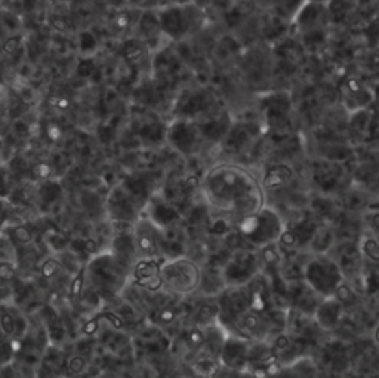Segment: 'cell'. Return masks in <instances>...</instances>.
I'll return each mask as SVG.
<instances>
[{"instance_id": "3", "label": "cell", "mask_w": 379, "mask_h": 378, "mask_svg": "<svg viewBox=\"0 0 379 378\" xmlns=\"http://www.w3.org/2000/svg\"><path fill=\"white\" fill-rule=\"evenodd\" d=\"M85 268L86 279L94 285L95 291L104 297L120 292L129 273V267L125 266L112 251L107 254H96Z\"/></svg>"}, {"instance_id": "25", "label": "cell", "mask_w": 379, "mask_h": 378, "mask_svg": "<svg viewBox=\"0 0 379 378\" xmlns=\"http://www.w3.org/2000/svg\"><path fill=\"white\" fill-rule=\"evenodd\" d=\"M85 282H86V268L80 267L77 275L73 277V281L70 284V299L73 304H77L82 301L83 291H85Z\"/></svg>"}, {"instance_id": "27", "label": "cell", "mask_w": 379, "mask_h": 378, "mask_svg": "<svg viewBox=\"0 0 379 378\" xmlns=\"http://www.w3.org/2000/svg\"><path fill=\"white\" fill-rule=\"evenodd\" d=\"M14 353H15V347H14L12 338L6 336L5 332L0 329V368L12 361Z\"/></svg>"}, {"instance_id": "5", "label": "cell", "mask_w": 379, "mask_h": 378, "mask_svg": "<svg viewBox=\"0 0 379 378\" xmlns=\"http://www.w3.org/2000/svg\"><path fill=\"white\" fill-rule=\"evenodd\" d=\"M302 277L304 282L322 299L335 294L339 285L345 281L341 266L326 254H314L313 258L306 261Z\"/></svg>"}, {"instance_id": "8", "label": "cell", "mask_w": 379, "mask_h": 378, "mask_svg": "<svg viewBox=\"0 0 379 378\" xmlns=\"http://www.w3.org/2000/svg\"><path fill=\"white\" fill-rule=\"evenodd\" d=\"M166 140L184 156H193L202 146V134L196 121L175 119L166 129Z\"/></svg>"}, {"instance_id": "19", "label": "cell", "mask_w": 379, "mask_h": 378, "mask_svg": "<svg viewBox=\"0 0 379 378\" xmlns=\"http://www.w3.org/2000/svg\"><path fill=\"white\" fill-rule=\"evenodd\" d=\"M202 329L205 336L203 347H202L203 355L220 359L222 347L225 344V340L228 337L227 329H225V327L221 325L218 320L209 323V325H205Z\"/></svg>"}, {"instance_id": "22", "label": "cell", "mask_w": 379, "mask_h": 378, "mask_svg": "<svg viewBox=\"0 0 379 378\" xmlns=\"http://www.w3.org/2000/svg\"><path fill=\"white\" fill-rule=\"evenodd\" d=\"M306 0H273V14L282 21H293Z\"/></svg>"}, {"instance_id": "11", "label": "cell", "mask_w": 379, "mask_h": 378, "mask_svg": "<svg viewBox=\"0 0 379 378\" xmlns=\"http://www.w3.org/2000/svg\"><path fill=\"white\" fill-rule=\"evenodd\" d=\"M132 235L141 258H155L159 254L161 242L160 227L150 217L146 218L140 214L137 221L133 223Z\"/></svg>"}, {"instance_id": "39", "label": "cell", "mask_w": 379, "mask_h": 378, "mask_svg": "<svg viewBox=\"0 0 379 378\" xmlns=\"http://www.w3.org/2000/svg\"><path fill=\"white\" fill-rule=\"evenodd\" d=\"M125 2H126V0H108V3L116 6V8H120Z\"/></svg>"}, {"instance_id": "13", "label": "cell", "mask_w": 379, "mask_h": 378, "mask_svg": "<svg viewBox=\"0 0 379 378\" xmlns=\"http://www.w3.org/2000/svg\"><path fill=\"white\" fill-rule=\"evenodd\" d=\"M249 347H250V340L241 337L239 334H228L220 356L221 365L231 371L248 370Z\"/></svg>"}, {"instance_id": "18", "label": "cell", "mask_w": 379, "mask_h": 378, "mask_svg": "<svg viewBox=\"0 0 379 378\" xmlns=\"http://www.w3.org/2000/svg\"><path fill=\"white\" fill-rule=\"evenodd\" d=\"M264 113L270 126L278 128L287 122V116L291 113V98L286 94H274L264 100Z\"/></svg>"}, {"instance_id": "30", "label": "cell", "mask_w": 379, "mask_h": 378, "mask_svg": "<svg viewBox=\"0 0 379 378\" xmlns=\"http://www.w3.org/2000/svg\"><path fill=\"white\" fill-rule=\"evenodd\" d=\"M9 238L12 239V242H16L20 245H30L34 240L33 230L30 227H27L25 224H16L11 229V233H9Z\"/></svg>"}, {"instance_id": "38", "label": "cell", "mask_w": 379, "mask_h": 378, "mask_svg": "<svg viewBox=\"0 0 379 378\" xmlns=\"http://www.w3.org/2000/svg\"><path fill=\"white\" fill-rule=\"evenodd\" d=\"M68 368H70V371H73V373H80L85 368V361L82 357H73L70 361L68 364Z\"/></svg>"}, {"instance_id": "14", "label": "cell", "mask_w": 379, "mask_h": 378, "mask_svg": "<svg viewBox=\"0 0 379 378\" xmlns=\"http://www.w3.org/2000/svg\"><path fill=\"white\" fill-rule=\"evenodd\" d=\"M213 104L215 98L211 92L197 89V91H187L178 98L175 112L178 114V119L194 121L198 116L209 110L211 107H213Z\"/></svg>"}, {"instance_id": "23", "label": "cell", "mask_w": 379, "mask_h": 378, "mask_svg": "<svg viewBox=\"0 0 379 378\" xmlns=\"http://www.w3.org/2000/svg\"><path fill=\"white\" fill-rule=\"evenodd\" d=\"M147 49L148 47L141 39L133 38L125 43L123 55L129 64L135 66V64H140V62L144 60V55H146Z\"/></svg>"}, {"instance_id": "36", "label": "cell", "mask_w": 379, "mask_h": 378, "mask_svg": "<svg viewBox=\"0 0 379 378\" xmlns=\"http://www.w3.org/2000/svg\"><path fill=\"white\" fill-rule=\"evenodd\" d=\"M51 171H52V168L48 164H44V162H40V164L34 165L33 175L40 178V179H48L49 175H51Z\"/></svg>"}, {"instance_id": "26", "label": "cell", "mask_w": 379, "mask_h": 378, "mask_svg": "<svg viewBox=\"0 0 379 378\" xmlns=\"http://www.w3.org/2000/svg\"><path fill=\"white\" fill-rule=\"evenodd\" d=\"M220 366H221L220 359H215V357L207 356V355H202L196 361L194 370L197 373H200L202 375H209L211 377V375H215L216 373H218Z\"/></svg>"}, {"instance_id": "2", "label": "cell", "mask_w": 379, "mask_h": 378, "mask_svg": "<svg viewBox=\"0 0 379 378\" xmlns=\"http://www.w3.org/2000/svg\"><path fill=\"white\" fill-rule=\"evenodd\" d=\"M237 227L243 239L259 249L276 245L285 231L282 217L268 206H263L255 214L240 218Z\"/></svg>"}, {"instance_id": "21", "label": "cell", "mask_w": 379, "mask_h": 378, "mask_svg": "<svg viewBox=\"0 0 379 378\" xmlns=\"http://www.w3.org/2000/svg\"><path fill=\"white\" fill-rule=\"evenodd\" d=\"M293 177V171L291 166L285 164H276L268 166L264 178H263V188H268V190H277V188L283 187L291 181Z\"/></svg>"}, {"instance_id": "1", "label": "cell", "mask_w": 379, "mask_h": 378, "mask_svg": "<svg viewBox=\"0 0 379 378\" xmlns=\"http://www.w3.org/2000/svg\"><path fill=\"white\" fill-rule=\"evenodd\" d=\"M202 190L215 210L239 220L264 206V188L246 168L237 164H218L207 171Z\"/></svg>"}, {"instance_id": "32", "label": "cell", "mask_w": 379, "mask_h": 378, "mask_svg": "<svg viewBox=\"0 0 379 378\" xmlns=\"http://www.w3.org/2000/svg\"><path fill=\"white\" fill-rule=\"evenodd\" d=\"M337 297V299L341 301V304L344 305V307H348V305H353L357 300V297H356V292L351 290V288L348 285H345V281L342 282L339 285L338 290L335 291V294H333Z\"/></svg>"}, {"instance_id": "37", "label": "cell", "mask_w": 379, "mask_h": 378, "mask_svg": "<svg viewBox=\"0 0 379 378\" xmlns=\"http://www.w3.org/2000/svg\"><path fill=\"white\" fill-rule=\"evenodd\" d=\"M62 135V129L61 126L55 122H49L47 125V137L51 140V141H58L61 138Z\"/></svg>"}, {"instance_id": "20", "label": "cell", "mask_w": 379, "mask_h": 378, "mask_svg": "<svg viewBox=\"0 0 379 378\" xmlns=\"http://www.w3.org/2000/svg\"><path fill=\"white\" fill-rule=\"evenodd\" d=\"M198 126V131H200L202 137L211 141H220L221 138H225V135L228 134L231 128V121L228 118V114H220L216 118H212L209 121L205 122H196Z\"/></svg>"}, {"instance_id": "28", "label": "cell", "mask_w": 379, "mask_h": 378, "mask_svg": "<svg viewBox=\"0 0 379 378\" xmlns=\"http://www.w3.org/2000/svg\"><path fill=\"white\" fill-rule=\"evenodd\" d=\"M326 6L329 16L335 21H342L351 11L350 0H330Z\"/></svg>"}, {"instance_id": "17", "label": "cell", "mask_w": 379, "mask_h": 378, "mask_svg": "<svg viewBox=\"0 0 379 378\" xmlns=\"http://www.w3.org/2000/svg\"><path fill=\"white\" fill-rule=\"evenodd\" d=\"M137 30H138V39H141L148 48L157 47L161 38H165L164 32L157 18L156 9H146L141 11V15L138 16L137 21Z\"/></svg>"}, {"instance_id": "4", "label": "cell", "mask_w": 379, "mask_h": 378, "mask_svg": "<svg viewBox=\"0 0 379 378\" xmlns=\"http://www.w3.org/2000/svg\"><path fill=\"white\" fill-rule=\"evenodd\" d=\"M159 23L165 38L172 40L184 39L203 24L202 6L193 3H166L156 9Z\"/></svg>"}, {"instance_id": "15", "label": "cell", "mask_w": 379, "mask_h": 378, "mask_svg": "<svg viewBox=\"0 0 379 378\" xmlns=\"http://www.w3.org/2000/svg\"><path fill=\"white\" fill-rule=\"evenodd\" d=\"M344 305L341 304V301L335 295H330L320 300L319 305L315 307L313 318L320 329L333 331L339 325L342 316H344Z\"/></svg>"}, {"instance_id": "34", "label": "cell", "mask_w": 379, "mask_h": 378, "mask_svg": "<svg viewBox=\"0 0 379 378\" xmlns=\"http://www.w3.org/2000/svg\"><path fill=\"white\" fill-rule=\"evenodd\" d=\"M15 264L12 260L0 258V282H11L15 277Z\"/></svg>"}, {"instance_id": "42", "label": "cell", "mask_w": 379, "mask_h": 378, "mask_svg": "<svg viewBox=\"0 0 379 378\" xmlns=\"http://www.w3.org/2000/svg\"><path fill=\"white\" fill-rule=\"evenodd\" d=\"M194 2H196L198 6H200L202 3H209V2H212V0H194Z\"/></svg>"}, {"instance_id": "40", "label": "cell", "mask_w": 379, "mask_h": 378, "mask_svg": "<svg viewBox=\"0 0 379 378\" xmlns=\"http://www.w3.org/2000/svg\"><path fill=\"white\" fill-rule=\"evenodd\" d=\"M194 0H170V3H179V5H184V3H193Z\"/></svg>"}, {"instance_id": "35", "label": "cell", "mask_w": 379, "mask_h": 378, "mask_svg": "<svg viewBox=\"0 0 379 378\" xmlns=\"http://www.w3.org/2000/svg\"><path fill=\"white\" fill-rule=\"evenodd\" d=\"M60 263H58V260L57 258H53V257H49L43 261V264L40 267V272H42V276L44 279H52L53 276H55L58 273V270H60Z\"/></svg>"}, {"instance_id": "6", "label": "cell", "mask_w": 379, "mask_h": 378, "mask_svg": "<svg viewBox=\"0 0 379 378\" xmlns=\"http://www.w3.org/2000/svg\"><path fill=\"white\" fill-rule=\"evenodd\" d=\"M160 276L164 286L178 295L194 292L202 281V268L194 260L179 255L160 264Z\"/></svg>"}, {"instance_id": "31", "label": "cell", "mask_w": 379, "mask_h": 378, "mask_svg": "<svg viewBox=\"0 0 379 378\" xmlns=\"http://www.w3.org/2000/svg\"><path fill=\"white\" fill-rule=\"evenodd\" d=\"M360 249H362V254H365L369 260L375 261V263H379V240L375 238H366L362 245H360Z\"/></svg>"}, {"instance_id": "16", "label": "cell", "mask_w": 379, "mask_h": 378, "mask_svg": "<svg viewBox=\"0 0 379 378\" xmlns=\"http://www.w3.org/2000/svg\"><path fill=\"white\" fill-rule=\"evenodd\" d=\"M135 282L148 291H159L164 282L160 276V264L155 258H141L135 261L132 267Z\"/></svg>"}, {"instance_id": "29", "label": "cell", "mask_w": 379, "mask_h": 378, "mask_svg": "<svg viewBox=\"0 0 379 378\" xmlns=\"http://www.w3.org/2000/svg\"><path fill=\"white\" fill-rule=\"evenodd\" d=\"M135 9L132 8L131 11L129 9H119V11L116 12V15L113 16L112 20V27L114 30H117L119 33H123L129 29V27L133 24L132 20V14Z\"/></svg>"}, {"instance_id": "12", "label": "cell", "mask_w": 379, "mask_h": 378, "mask_svg": "<svg viewBox=\"0 0 379 378\" xmlns=\"http://www.w3.org/2000/svg\"><path fill=\"white\" fill-rule=\"evenodd\" d=\"M339 92L342 97L345 109L353 114L356 112L369 109L375 103V92L372 89L365 86L356 77H347L339 86Z\"/></svg>"}, {"instance_id": "10", "label": "cell", "mask_w": 379, "mask_h": 378, "mask_svg": "<svg viewBox=\"0 0 379 378\" xmlns=\"http://www.w3.org/2000/svg\"><path fill=\"white\" fill-rule=\"evenodd\" d=\"M107 212L114 223L133 224L140 217V203L123 184L116 186L108 194Z\"/></svg>"}, {"instance_id": "41", "label": "cell", "mask_w": 379, "mask_h": 378, "mask_svg": "<svg viewBox=\"0 0 379 378\" xmlns=\"http://www.w3.org/2000/svg\"><path fill=\"white\" fill-rule=\"evenodd\" d=\"M306 2H314V3H324V5H328L330 0H306Z\"/></svg>"}, {"instance_id": "33", "label": "cell", "mask_w": 379, "mask_h": 378, "mask_svg": "<svg viewBox=\"0 0 379 378\" xmlns=\"http://www.w3.org/2000/svg\"><path fill=\"white\" fill-rule=\"evenodd\" d=\"M131 8L138 9V11H146V9H157L166 3H170V0H126Z\"/></svg>"}, {"instance_id": "43", "label": "cell", "mask_w": 379, "mask_h": 378, "mask_svg": "<svg viewBox=\"0 0 379 378\" xmlns=\"http://www.w3.org/2000/svg\"><path fill=\"white\" fill-rule=\"evenodd\" d=\"M375 340L379 343V325H378L376 329H375Z\"/></svg>"}, {"instance_id": "7", "label": "cell", "mask_w": 379, "mask_h": 378, "mask_svg": "<svg viewBox=\"0 0 379 378\" xmlns=\"http://www.w3.org/2000/svg\"><path fill=\"white\" fill-rule=\"evenodd\" d=\"M259 257L252 249H237L224 266L222 272L227 286L248 285L258 273Z\"/></svg>"}, {"instance_id": "24", "label": "cell", "mask_w": 379, "mask_h": 378, "mask_svg": "<svg viewBox=\"0 0 379 378\" xmlns=\"http://www.w3.org/2000/svg\"><path fill=\"white\" fill-rule=\"evenodd\" d=\"M332 240H333V235L329 229L326 227L315 229L310 239V247L314 254H324V252L330 248Z\"/></svg>"}, {"instance_id": "9", "label": "cell", "mask_w": 379, "mask_h": 378, "mask_svg": "<svg viewBox=\"0 0 379 378\" xmlns=\"http://www.w3.org/2000/svg\"><path fill=\"white\" fill-rule=\"evenodd\" d=\"M329 18L328 6L324 3L305 2L293 18V23L306 39H313L314 36L322 38L324 29L328 27Z\"/></svg>"}]
</instances>
